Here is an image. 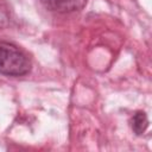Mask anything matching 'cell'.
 <instances>
[{
  "label": "cell",
  "mask_w": 152,
  "mask_h": 152,
  "mask_svg": "<svg viewBox=\"0 0 152 152\" xmlns=\"http://www.w3.org/2000/svg\"><path fill=\"white\" fill-rule=\"evenodd\" d=\"M40 1L48 10L59 13L80 11L84 7L87 2V0H40Z\"/></svg>",
  "instance_id": "7a4b0ae2"
},
{
  "label": "cell",
  "mask_w": 152,
  "mask_h": 152,
  "mask_svg": "<svg viewBox=\"0 0 152 152\" xmlns=\"http://www.w3.org/2000/svg\"><path fill=\"white\" fill-rule=\"evenodd\" d=\"M31 69L28 57L15 45L0 42V74L6 76H23Z\"/></svg>",
  "instance_id": "6da1fadb"
},
{
  "label": "cell",
  "mask_w": 152,
  "mask_h": 152,
  "mask_svg": "<svg viewBox=\"0 0 152 152\" xmlns=\"http://www.w3.org/2000/svg\"><path fill=\"white\" fill-rule=\"evenodd\" d=\"M131 122H132V129L138 135H141L148 126V120H147V116L144 112H137L133 115Z\"/></svg>",
  "instance_id": "3957f363"
}]
</instances>
